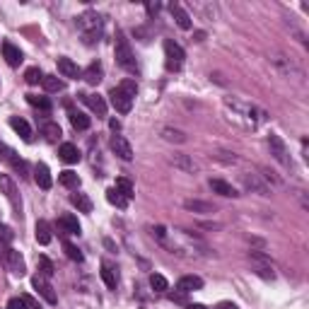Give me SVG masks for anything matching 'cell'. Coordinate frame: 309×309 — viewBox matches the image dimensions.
<instances>
[{"label":"cell","instance_id":"836d02e7","mask_svg":"<svg viewBox=\"0 0 309 309\" xmlns=\"http://www.w3.org/2000/svg\"><path fill=\"white\" fill-rule=\"evenodd\" d=\"M150 285H152L154 292H167V290H169V282H167V278H164V275H160V273H152V275H150Z\"/></svg>","mask_w":309,"mask_h":309},{"label":"cell","instance_id":"7402d4cb","mask_svg":"<svg viewBox=\"0 0 309 309\" xmlns=\"http://www.w3.org/2000/svg\"><path fill=\"white\" fill-rule=\"evenodd\" d=\"M208 186L213 189V193L227 196V198H229V196H232V198H235V196H239V193L235 191V186H232V184H227V182H222V179H210Z\"/></svg>","mask_w":309,"mask_h":309},{"label":"cell","instance_id":"8992f818","mask_svg":"<svg viewBox=\"0 0 309 309\" xmlns=\"http://www.w3.org/2000/svg\"><path fill=\"white\" fill-rule=\"evenodd\" d=\"M0 160H3V162H8V164H12V167L19 172V176H27V174H29L27 162H24V160H19L17 152H15L12 147L5 145L3 140H0Z\"/></svg>","mask_w":309,"mask_h":309},{"label":"cell","instance_id":"44dd1931","mask_svg":"<svg viewBox=\"0 0 309 309\" xmlns=\"http://www.w3.org/2000/svg\"><path fill=\"white\" fill-rule=\"evenodd\" d=\"M242 182H244L246 189H251V191L256 193H261V196H268V186H266L256 174H242Z\"/></svg>","mask_w":309,"mask_h":309},{"label":"cell","instance_id":"30bf717a","mask_svg":"<svg viewBox=\"0 0 309 309\" xmlns=\"http://www.w3.org/2000/svg\"><path fill=\"white\" fill-rule=\"evenodd\" d=\"M111 150H114L123 162H131V160H133V147H131V143H128L123 136H114V138H111Z\"/></svg>","mask_w":309,"mask_h":309},{"label":"cell","instance_id":"484cf974","mask_svg":"<svg viewBox=\"0 0 309 309\" xmlns=\"http://www.w3.org/2000/svg\"><path fill=\"white\" fill-rule=\"evenodd\" d=\"M34 232H37V242L39 244H51V239H54V235H51V225H48V222H46V220H39L37 222V229H34Z\"/></svg>","mask_w":309,"mask_h":309},{"label":"cell","instance_id":"d6986e66","mask_svg":"<svg viewBox=\"0 0 309 309\" xmlns=\"http://www.w3.org/2000/svg\"><path fill=\"white\" fill-rule=\"evenodd\" d=\"M3 56H5L8 65H12V68L22 63V51H19L12 41H3Z\"/></svg>","mask_w":309,"mask_h":309},{"label":"cell","instance_id":"4316f807","mask_svg":"<svg viewBox=\"0 0 309 309\" xmlns=\"http://www.w3.org/2000/svg\"><path fill=\"white\" fill-rule=\"evenodd\" d=\"M107 200H109L111 205H116V208H128V198L123 196V193L118 191L116 186H111V189H107Z\"/></svg>","mask_w":309,"mask_h":309},{"label":"cell","instance_id":"d590c367","mask_svg":"<svg viewBox=\"0 0 309 309\" xmlns=\"http://www.w3.org/2000/svg\"><path fill=\"white\" fill-rule=\"evenodd\" d=\"M27 101L32 104V107H37V109L51 111V101L46 99V97H39V94H27Z\"/></svg>","mask_w":309,"mask_h":309},{"label":"cell","instance_id":"f35d334b","mask_svg":"<svg viewBox=\"0 0 309 309\" xmlns=\"http://www.w3.org/2000/svg\"><path fill=\"white\" fill-rule=\"evenodd\" d=\"M118 90H121V92H126L128 97L133 99V97L138 94V85H136V80H131V78H126V80H123L121 85H118Z\"/></svg>","mask_w":309,"mask_h":309},{"label":"cell","instance_id":"6da1fadb","mask_svg":"<svg viewBox=\"0 0 309 309\" xmlns=\"http://www.w3.org/2000/svg\"><path fill=\"white\" fill-rule=\"evenodd\" d=\"M78 27H80L82 37H85V44H94L99 41L101 37V17L97 12H85L78 17Z\"/></svg>","mask_w":309,"mask_h":309},{"label":"cell","instance_id":"b9f144b4","mask_svg":"<svg viewBox=\"0 0 309 309\" xmlns=\"http://www.w3.org/2000/svg\"><path fill=\"white\" fill-rule=\"evenodd\" d=\"M22 302H24V307L27 309H41V304H39L32 295H22Z\"/></svg>","mask_w":309,"mask_h":309},{"label":"cell","instance_id":"ba28073f","mask_svg":"<svg viewBox=\"0 0 309 309\" xmlns=\"http://www.w3.org/2000/svg\"><path fill=\"white\" fill-rule=\"evenodd\" d=\"M109 101H111V107H114L118 114H128V111L133 109V99L128 97L126 92L118 90V87H114V90L109 92Z\"/></svg>","mask_w":309,"mask_h":309},{"label":"cell","instance_id":"f546056e","mask_svg":"<svg viewBox=\"0 0 309 309\" xmlns=\"http://www.w3.org/2000/svg\"><path fill=\"white\" fill-rule=\"evenodd\" d=\"M101 280L107 282V288H111V290H114V288L118 285V273H116V268H111L109 264L101 266Z\"/></svg>","mask_w":309,"mask_h":309},{"label":"cell","instance_id":"603a6c76","mask_svg":"<svg viewBox=\"0 0 309 309\" xmlns=\"http://www.w3.org/2000/svg\"><path fill=\"white\" fill-rule=\"evenodd\" d=\"M58 154H61V160H63L65 164L80 162V150H78L73 143H63V145H61V150H58Z\"/></svg>","mask_w":309,"mask_h":309},{"label":"cell","instance_id":"e575fe53","mask_svg":"<svg viewBox=\"0 0 309 309\" xmlns=\"http://www.w3.org/2000/svg\"><path fill=\"white\" fill-rule=\"evenodd\" d=\"M162 136H164V140H169V143H186V133L174 131V128H164Z\"/></svg>","mask_w":309,"mask_h":309},{"label":"cell","instance_id":"277c9868","mask_svg":"<svg viewBox=\"0 0 309 309\" xmlns=\"http://www.w3.org/2000/svg\"><path fill=\"white\" fill-rule=\"evenodd\" d=\"M184 58H186V54H184L182 46L176 44V41H172V39H167V41H164V65H167V70H169V73L182 70Z\"/></svg>","mask_w":309,"mask_h":309},{"label":"cell","instance_id":"ac0fdd59","mask_svg":"<svg viewBox=\"0 0 309 309\" xmlns=\"http://www.w3.org/2000/svg\"><path fill=\"white\" fill-rule=\"evenodd\" d=\"M34 179H37L39 189H51V184H54V179H51V172H48V167H46L44 162L34 164Z\"/></svg>","mask_w":309,"mask_h":309},{"label":"cell","instance_id":"7bdbcfd3","mask_svg":"<svg viewBox=\"0 0 309 309\" xmlns=\"http://www.w3.org/2000/svg\"><path fill=\"white\" fill-rule=\"evenodd\" d=\"M5 309H27V307H24L22 297H12V300L8 302V307H5Z\"/></svg>","mask_w":309,"mask_h":309},{"label":"cell","instance_id":"3957f363","mask_svg":"<svg viewBox=\"0 0 309 309\" xmlns=\"http://www.w3.org/2000/svg\"><path fill=\"white\" fill-rule=\"evenodd\" d=\"M114 56H116V63L121 65L123 70H128V73H138L136 56H133L131 46H128V41H126L123 37L116 39V46H114Z\"/></svg>","mask_w":309,"mask_h":309},{"label":"cell","instance_id":"681fc988","mask_svg":"<svg viewBox=\"0 0 309 309\" xmlns=\"http://www.w3.org/2000/svg\"><path fill=\"white\" fill-rule=\"evenodd\" d=\"M229 309H239V307H235V304H229Z\"/></svg>","mask_w":309,"mask_h":309},{"label":"cell","instance_id":"cb8c5ba5","mask_svg":"<svg viewBox=\"0 0 309 309\" xmlns=\"http://www.w3.org/2000/svg\"><path fill=\"white\" fill-rule=\"evenodd\" d=\"M68 118H70L73 128H78V131H87L90 128V116L78 109H68Z\"/></svg>","mask_w":309,"mask_h":309},{"label":"cell","instance_id":"74e56055","mask_svg":"<svg viewBox=\"0 0 309 309\" xmlns=\"http://www.w3.org/2000/svg\"><path fill=\"white\" fill-rule=\"evenodd\" d=\"M24 80H27V85H39V82L44 80V73L39 70L37 65H34V68H27V73H24Z\"/></svg>","mask_w":309,"mask_h":309},{"label":"cell","instance_id":"d6a6232c","mask_svg":"<svg viewBox=\"0 0 309 309\" xmlns=\"http://www.w3.org/2000/svg\"><path fill=\"white\" fill-rule=\"evenodd\" d=\"M41 133H44L46 140H51V143H54V140H58V138L63 136V133H61V126H58V123H51V121L41 126Z\"/></svg>","mask_w":309,"mask_h":309},{"label":"cell","instance_id":"ee69618b","mask_svg":"<svg viewBox=\"0 0 309 309\" xmlns=\"http://www.w3.org/2000/svg\"><path fill=\"white\" fill-rule=\"evenodd\" d=\"M169 300L172 302H186V292H169Z\"/></svg>","mask_w":309,"mask_h":309},{"label":"cell","instance_id":"f6af8a7d","mask_svg":"<svg viewBox=\"0 0 309 309\" xmlns=\"http://www.w3.org/2000/svg\"><path fill=\"white\" fill-rule=\"evenodd\" d=\"M0 239L3 242H12V232L8 227H3V225H0Z\"/></svg>","mask_w":309,"mask_h":309},{"label":"cell","instance_id":"60d3db41","mask_svg":"<svg viewBox=\"0 0 309 309\" xmlns=\"http://www.w3.org/2000/svg\"><path fill=\"white\" fill-rule=\"evenodd\" d=\"M39 273H41L44 278H51V275H54V264H51L46 256H39Z\"/></svg>","mask_w":309,"mask_h":309},{"label":"cell","instance_id":"9c48e42d","mask_svg":"<svg viewBox=\"0 0 309 309\" xmlns=\"http://www.w3.org/2000/svg\"><path fill=\"white\" fill-rule=\"evenodd\" d=\"M268 147H271V154L278 160L280 164H290V157H288V147L280 140V136H268Z\"/></svg>","mask_w":309,"mask_h":309},{"label":"cell","instance_id":"1f68e13d","mask_svg":"<svg viewBox=\"0 0 309 309\" xmlns=\"http://www.w3.org/2000/svg\"><path fill=\"white\" fill-rule=\"evenodd\" d=\"M184 208L193 210V213H215V208L210 203H203V200H184Z\"/></svg>","mask_w":309,"mask_h":309},{"label":"cell","instance_id":"7a4b0ae2","mask_svg":"<svg viewBox=\"0 0 309 309\" xmlns=\"http://www.w3.org/2000/svg\"><path fill=\"white\" fill-rule=\"evenodd\" d=\"M225 107H227L229 111H232V121H237V123H242L244 128H256L259 126V118L254 116L256 111L251 109V107H246V104H239V101H225Z\"/></svg>","mask_w":309,"mask_h":309},{"label":"cell","instance_id":"5b68a950","mask_svg":"<svg viewBox=\"0 0 309 309\" xmlns=\"http://www.w3.org/2000/svg\"><path fill=\"white\" fill-rule=\"evenodd\" d=\"M0 259L10 266V271L15 273V275H24V259H22L19 251H15V249H10V246H5V244H0Z\"/></svg>","mask_w":309,"mask_h":309},{"label":"cell","instance_id":"8fae6325","mask_svg":"<svg viewBox=\"0 0 309 309\" xmlns=\"http://www.w3.org/2000/svg\"><path fill=\"white\" fill-rule=\"evenodd\" d=\"M56 227H58V232H61V235H80V222H78V218H75V215H70V213L61 215V218H58V222H56Z\"/></svg>","mask_w":309,"mask_h":309},{"label":"cell","instance_id":"83f0119b","mask_svg":"<svg viewBox=\"0 0 309 309\" xmlns=\"http://www.w3.org/2000/svg\"><path fill=\"white\" fill-rule=\"evenodd\" d=\"M46 92H63L65 90V82L58 78V75H44V80H41Z\"/></svg>","mask_w":309,"mask_h":309},{"label":"cell","instance_id":"ab89813d","mask_svg":"<svg viewBox=\"0 0 309 309\" xmlns=\"http://www.w3.org/2000/svg\"><path fill=\"white\" fill-rule=\"evenodd\" d=\"M116 189L121 193H123V196H126L128 200L133 198V184L128 182V179H123V176H121V179H116Z\"/></svg>","mask_w":309,"mask_h":309},{"label":"cell","instance_id":"4dcf8cb0","mask_svg":"<svg viewBox=\"0 0 309 309\" xmlns=\"http://www.w3.org/2000/svg\"><path fill=\"white\" fill-rule=\"evenodd\" d=\"M58 182L63 184V186H68V189H78L80 186V176L75 172H70V169H65V172L58 174Z\"/></svg>","mask_w":309,"mask_h":309},{"label":"cell","instance_id":"d4e9b609","mask_svg":"<svg viewBox=\"0 0 309 309\" xmlns=\"http://www.w3.org/2000/svg\"><path fill=\"white\" fill-rule=\"evenodd\" d=\"M172 164H174V167H179V169H184V172H189V174H196V172H198V164L193 162L191 157H186V154H174V157H172Z\"/></svg>","mask_w":309,"mask_h":309},{"label":"cell","instance_id":"7c38bea8","mask_svg":"<svg viewBox=\"0 0 309 309\" xmlns=\"http://www.w3.org/2000/svg\"><path fill=\"white\" fill-rule=\"evenodd\" d=\"M0 191L5 193V198L12 203V208L19 210V196H17V189H15V184L10 179L8 174H0Z\"/></svg>","mask_w":309,"mask_h":309},{"label":"cell","instance_id":"f1b7e54d","mask_svg":"<svg viewBox=\"0 0 309 309\" xmlns=\"http://www.w3.org/2000/svg\"><path fill=\"white\" fill-rule=\"evenodd\" d=\"M70 200H73V205L80 210V213H92V200L87 193H73Z\"/></svg>","mask_w":309,"mask_h":309},{"label":"cell","instance_id":"bcb514c9","mask_svg":"<svg viewBox=\"0 0 309 309\" xmlns=\"http://www.w3.org/2000/svg\"><path fill=\"white\" fill-rule=\"evenodd\" d=\"M147 12L150 15H157L160 12V3H147Z\"/></svg>","mask_w":309,"mask_h":309},{"label":"cell","instance_id":"4fadbf2b","mask_svg":"<svg viewBox=\"0 0 309 309\" xmlns=\"http://www.w3.org/2000/svg\"><path fill=\"white\" fill-rule=\"evenodd\" d=\"M169 12H172V17L176 19L179 29H184V32H189V29H191V17H189V12H186L179 3H172V5H169Z\"/></svg>","mask_w":309,"mask_h":309},{"label":"cell","instance_id":"ffe728a7","mask_svg":"<svg viewBox=\"0 0 309 309\" xmlns=\"http://www.w3.org/2000/svg\"><path fill=\"white\" fill-rule=\"evenodd\" d=\"M203 288V278H198V275H184L182 280L176 282V290H182V292H193V290H200Z\"/></svg>","mask_w":309,"mask_h":309},{"label":"cell","instance_id":"9a60e30c","mask_svg":"<svg viewBox=\"0 0 309 309\" xmlns=\"http://www.w3.org/2000/svg\"><path fill=\"white\" fill-rule=\"evenodd\" d=\"M58 73L63 75V78H75V80H78V78H82V70L80 68H78V63H75V61H70V58H58Z\"/></svg>","mask_w":309,"mask_h":309},{"label":"cell","instance_id":"2e32d148","mask_svg":"<svg viewBox=\"0 0 309 309\" xmlns=\"http://www.w3.org/2000/svg\"><path fill=\"white\" fill-rule=\"evenodd\" d=\"M82 78H85V82H90V85H99L101 78H104V70H101L99 61H92V63L82 70Z\"/></svg>","mask_w":309,"mask_h":309},{"label":"cell","instance_id":"e0dca14e","mask_svg":"<svg viewBox=\"0 0 309 309\" xmlns=\"http://www.w3.org/2000/svg\"><path fill=\"white\" fill-rule=\"evenodd\" d=\"M10 128H12V131H15V133H17V136L24 140V143H29V140H32V126H29L24 118L12 116V118H10Z\"/></svg>","mask_w":309,"mask_h":309},{"label":"cell","instance_id":"52a82bcc","mask_svg":"<svg viewBox=\"0 0 309 309\" xmlns=\"http://www.w3.org/2000/svg\"><path fill=\"white\" fill-rule=\"evenodd\" d=\"M32 285H34V290H37L39 295H41V297H44V300L48 302V304H56V302H58V297H56L54 288H51V282L46 280L41 273H37V275L32 278Z\"/></svg>","mask_w":309,"mask_h":309},{"label":"cell","instance_id":"c3c4849f","mask_svg":"<svg viewBox=\"0 0 309 309\" xmlns=\"http://www.w3.org/2000/svg\"><path fill=\"white\" fill-rule=\"evenodd\" d=\"M189 309H205V307H203V304H191Z\"/></svg>","mask_w":309,"mask_h":309},{"label":"cell","instance_id":"7dc6e473","mask_svg":"<svg viewBox=\"0 0 309 309\" xmlns=\"http://www.w3.org/2000/svg\"><path fill=\"white\" fill-rule=\"evenodd\" d=\"M109 126H111V131H118V128H121V123H118L116 118H111V121H109Z\"/></svg>","mask_w":309,"mask_h":309},{"label":"cell","instance_id":"8d00e7d4","mask_svg":"<svg viewBox=\"0 0 309 309\" xmlns=\"http://www.w3.org/2000/svg\"><path fill=\"white\" fill-rule=\"evenodd\" d=\"M63 249H65V256H68L70 261H78V264H82V259H85V256H82V251L75 244H70V242H63Z\"/></svg>","mask_w":309,"mask_h":309},{"label":"cell","instance_id":"5bb4252c","mask_svg":"<svg viewBox=\"0 0 309 309\" xmlns=\"http://www.w3.org/2000/svg\"><path fill=\"white\" fill-rule=\"evenodd\" d=\"M80 97L97 116H107V101H104V97H99V94H80Z\"/></svg>","mask_w":309,"mask_h":309}]
</instances>
